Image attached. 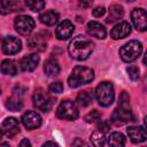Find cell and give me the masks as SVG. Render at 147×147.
Here are the masks:
<instances>
[{"mask_svg": "<svg viewBox=\"0 0 147 147\" xmlns=\"http://www.w3.org/2000/svg\"><path fill=\"white\" fill-rule=\"evenodd\" d=\"M131 20L137 30L139 31L147 30V14L144 8H134L131 11Z\"/></svg>", "mask_w": 147, "mask_h": 147, "instance_id": "ba28073f", "label": "cell"}, {"mask_svg": "<svg viewBox=\"0 0 147 147\" xmlns=\"http://www.w3.org/2000/svg\"><path fill=\"white\" fill-rule=\"evenodd\" d=\"M0 70L3 75H7V76H15L17 72H18V69H17V64L14 60H10V59H7V60H3L0 64Z\"/></svg>", "mask_w": 147, "mask_h": 147, "instance_id": "ac0fdd59", "label": "cell"}, {"mask_svg": "<svg viewBox=\"0 0 147 147\" xmlns=\"http://www.w3.org/2000/svg\"><path fill=\"white\" fill-rule=\"evenodd\" d=\"M39 18L41 23L51 26V25H54L59 21V14L55 10H46L42 14H40Z\"/></svg>", "mask_w": 147, "mask_h": 147, "instance_id": "ffe728a7", "label": "cell"}, {"mask_svg": "<svg viewBox=\"0 0 147 147\" xmlns=\"http://www.w3.org/2000/svg\"><path fill=\"white\" fill-rule=\"evenodd\" d=\"M130 121H133V115H132V111L130 108L118 107L117 109L114 110V113L111 115V122L115 123L116 125H122Z\"/></svg>", "mask_w": 147, "mask_h": 147, "instance_id": "30bf717a", "label": "cell"}, {"mask_svg": "<svg viewBox=\"0 0 147 147\" xmlns=\"http://www.w3.org/2000/svg\"><path fill=\"white\" fill-rule=\"evenodd\" d=\"M86 31L90 36L92 37H95L98 39H105L106 36H107V31H106V28L99 23V22H95V21H91L87 23L86 25Z\"/></svg>", "mask_w": 147, "mask_h": 147, "instance_id": "9a60e30c", "label": "cell"}, {"mask_svg": "<svg viewBox=\"0 0 147 147\" xmlns=\"http://www.w3.org/2000/svg\"><path fill=\"white\" fill-rule=\"evenodd\" d=\"M10 11V3L8 0H0V14L7 15Z\"/></svg>", "mask_w": 147, "mask_h": 147, "instance_id": "1f68e13d", "label": "cell"}, {"mask_svg": "<svg viewBox=\"0 0 147 147\" xmlns=\"http://www.w3.org/2000/svg\"><path fill=\"white\" fill-rule=\"evenodd\" d=\"M142 52V45L138 40H130L125 45H123L119 49L121 59L124 62H133L136 61Z\"/></svg>", "mask_w": 147, "mask_h": 147, "instance_id": "277c9868", "label": "cell"}, {"mask_svg": "<svg viewBox=\"0 0 147 147\" xmlns=\"http://www.w3.org/2000/svg\"><path fill=\"white\" fill-rule=\"evenodd\" d=\"M93 48L94 45L88 38L84 36H77L69 42L68 52L70 56L74 57L75 60L83 61L90 57V55L93 52Z\"/></svg>", "mask_w": 147, "mask_h": 147, "instance_id": "6da1fadb", "label": "cell"}, {"mask_svg": "<svg viewBox=\"0 0 147 147\" xmlns=\"http://www.w3.org/2000/svg\"><path fill=\"white\" fill-rule=\"evenodd\" d=\"M21 48H22V42L16 37L9 36V37H6L2 41V51L7 55H13L18 53Z\"/></svg>", "mask_w": 147, "mask_h": 147, "instance_id": "8fae6325", "label": "cell"}, {"mask_svg": "<svg viewBox=\"0 0 147 147\" xmlns=\"http://www.w3.org/2000/svg\"><path fill=\"white\" fill-rule=\"evenodd\" d=\"M44 70H45V74L49 77H53V76H56L60 74V64L56 60L54 59H49L45 62V65H44Z\"/></svg>", "mask_w": 147, "mask_h": 147, "instance_id": "44dd1931", "label": "cell"}, {"mask_svg": "<svg viewBox=\"0 0 147 147\" xmlns=\"http://www.w3.org/2000/svg\"><path fill=\"white\" fill-rule=\"evenodd\" d=\"M126 132H127V136L131 139V141L134 144L144 142L147 139L146 130L142 126H130L126 130Z\"/></svg>", "mask_w": 147, "mask_h": 147, "instance_id": "2e32d148", "label": "cell"}, {"mask_svg": "<svg viewBox=\"0 0 147 147\" xmlns=\"http://www.w3.org/2000/svg\"><path fill=\"white\" fill-rule=\"evenodd\" d=\"M25 3L33 11H40L45 7V1L44 0H25Z\"/></svg>", "mask_w": 147, "mask_h": 147, "instance_id": "4316f807", "label": "cell"}, {"mask_svg": "<svg viewBox=\"0 0 147 147\" xmlns=\"http://www.w3.org/2000/svg\"><path fill=\"white\" fill-rule=\"evenodd\" d=\"M15 30L22 36H29L34 29V21L31 16L21 15L15 18Z\"/></svg>", "mask_w": 147, "mask_h": 147, "instance_id": "52a82bcc", "label": "cell"}, {"mask_svg": "<svg viewBox=\"0 0 147 147\" xmlns=\"http://www.w3.org/2000/svg\"><path fill=\"white\" fill-rule=\"evenodd\" d=\"M1 137H2V129L0 127V139H1Z\"/></svg>", "mask_w": 147, "mask_h": 147, "instance_id": "74e56055", "label": "cell"}, {"mask_svg": "<svg viewBox=\"0 0 147 147\" xmlns=\"http://www.w3.org/2000/svg\"><path fill=\"white\" fill-rule=\"evenodd\" d=\"M131 33V25L129 22H119L117 23L110 31V37L115 40L117 39H123L125 37H127Z\"/></svg>", "mask_w": 147, "mask_h": 147, "instance_id": "4fadbf2b", "label": "cell"}, {"mask_svg": "<svg viewBox=\"0 0 147 147\" xmlns=\"http://www.w3.org/2000/svg\"><path fill=\"white\" fill-rule=\"evenodd\" d=\"M48 91H49L51 93L59 94V93H61V92L63 91V85H62V83H61L60 80L54 82V83H52V84L48 86Z\"/></svg>", "mask_w": 147, "mask_h": 147, "instance_id": "4dcf8cb0", "label": "cell"}, {"mask_svg": "<svg viewBox=\"0 0 147 147\" xmlns=\"http://www.w3.org/2000/svg\"><path fill=\"white\" fill-rule=\"evenodd\" d=\"M49 145H51V146H56L57 144H56V142H54V141H47V142H45L42 146H45V147H46V146H49Z\"/></svg>", "mask_w": 147, "mask_h": 147, "instance_id": "8d00e7d4", "label": "cell"}, {"mask_svg": "<svg viewBox=\"0 0 147 147\" xmlns=\"http://www.w3.org/2000/svg\"><path fill=\"white\" fill-rule=\"evenodd\" d=\"M39 61H40V57H39V55L36 54V53L30 54V55H26V56H24V57L22 59V61H21V68H22L23 71L31 72V71H33V70L37 68Z\"/></svg>", "mask_w": 147, "mask_h": 147, "instance_id": "e0dca14e", "label": "cell"}, {"mask_svg": "<svg viewBox=\"0 0 147 147\" xmlns=\"http://www.w3.org/2000/svg\"><path fill=\"white\" fill-rule=\"evenodd\" d=\"M6 108L10 111H18L23 108V101L18 96L13 95L6 100Z\"/></svg>", "mask_w": 147, "mask_h": 147, "instance_id": "cb8c5ba5", "label": "cell"}, {"mask_svg": "<svg viewBox=\"0 0 147 147\" xmlns=\"http://www.w3.org/2000/svg\"><path fill=\"white\" fill-rule=\"evenodd\" d=\"M98 129H99V130H101L102 132H107V131L110 129V126H109V122H107V121H105V122H101V123L99 124Z\"/></svg>", "mask_w": 147, "mask_h": 147, "instance_id": "836d02e7", "label": "cell"}, {"mask_svg": "<svg viewBox=\"0 0 147 147\" xmlns=\"http://www.w3.org/2000/svg\"><path fill=\"white\" fill-rule=\"evenodd\" d=\"M32 103L34 106V108L44 111V113H48L54 103V99L52 96H49L48 94H46L42 91H36L34 94L32 95Z\"/></svg>", "mask_w": 147, "mask_h": 147, "instance_id": "8992f818", "label": "cell"}, {"mask_svg": "<svg viewBox=\"0 0 147 147\" xmlns=\"http://www.w3.org/2000/svg\"><path fill=\"white\" fill-rule=\"evenodd\" d=\"M85 121L87 123H96V122H100L101 121V114L96 109H93L92 111H90L85 116Z\"/></svg>", "mask_w": 147, "mask_h": 147, "instance_id": "83f0119b", "label": "cell"}, {"mask_svg": "<svg viewBox=\"0 0 147 147\" xmlns=\"http://www.w3.org/2000/svg\"><path fill=\"white\" fill-rule=\"evenodd\" d=\"M106 141V137H105V132H102L101 130H96L91 134V142L94 146H102L105 145Z\"/></svg>", "mask_w": 147, "mask_h": 147, "instance_id": "484cf974", "label": "cell"}, {"mask_svg": "<svg viewBox=\"0 0 147 147\" xmlns=\"http://www.w3.org/2000/svg\"><path fill=\"white\" fill-rule=\"evenodd\" d=\"M94 79V71L91 68L77 65L74 68L70 77L68 78V84L70 87L76 88L80 85L88 84Z\"/></svg>", "mask_w": 147, "mask_h": 147, "instance_id": "7a4b0ae2", "label": "cell"}, {"mask_svg": "<svg viewBox=\"0 0 147 147\" xmlns=\"http://www.w3.org/2000/svg\"><path fill=\"white\" fill-rule=\"evenodd\" d=\"M74 30H75L74 24L70 21L64 20V21H62L56 26V29H55V36L60 40H67V39H69L72 36Z\"/></svg>", "mask_w": 147, "mask_h": 147, "instance_id": "7c38bea8", "label": "cell"}, {"mask_svg": "<svg viewBox=\"0 0 147 147\" xmlns=\"http://www.w3.org/2000/svg\"><path fill=\"white\" fill-rule=\"evenodd\" d=\"M30 48H33V49H37V51H44L46 48V44L42 39V37L39 34H34L33 37H31L28 41Z\"/></svg>", "mask_w": 147, "mask_h": 147, "instance_id": "d4e9b609", "label": "cell"}, {"mask_svg": "<svg viewBox=\"0 0 147 147\" xmlns=\"http://www.w3.org/2000/svg\"><path fill=\"white\" fill-rule=\"evenodd\" d=\"M105 144L108 146H114V147L123 146V145H125V137L119 132H113L108 136L107 141Z\"/></svg>", "mask_w": 147, "mask_h": 147, "instance_id": "7402d4cb", "label": "cell"}, {"mask_svg": "<svg viewBox=\"0 0 147 147\" xmlns=\"http://www.w3.org/2000/svg\"><path fill=\"white\" fill-rule=\"evenodd\" d=\"M105 13H106V9H105L103 6H101V7H96V8L93 9V11H92L93 16H95V17H100V16H102Z\"/></svg>", "mask_w": 147, "mask_h": 147, "instance_id": "d6a6232c", "label": "cell"}, {"mask_svg": "<svg viewBox=\"0 0 147 147\" xmlns=\"http://www.w3.org/2000/svg\"><path fill=\"white\" fill-rule=\"evenodd\" d=\"M0 94H1V91H0Z\"/></svg>", "mask_w": 147, "mask_h": 147, "instance_id": "ab89813d", "label": "cell"}, {"mask_svg": "<svg viewBox=\"0 0 147 147\" xmlns=\"http://www.w3.org/2000/svg\"><path fill=\"white\" fill-rule=\"evenodd\" d=\"M21 119L23 125L28 130H34L41 125V116L33 110H28L26 113H24Z\"/></svg>", "mask_w": 147, "mask_h": 147, "instance_id": "9c48e42d", "label": "cell"}, {"mask_svg": "<svg viewBox=\"0 0 147 147\" xmlns=\"http://www.w3.org/2000/svg\"><path fill=\"white\" fill-rule=\"evenodd\" d=\"M95 98L100 106L108 107L113 103L115 98L114 86L109 82H102L100 83L95 88Z\"/></svg>", "mask_w": 147, "mask_h": 147, "instance_id": "3957f363", "label": "cell"}, {"mask_svg": "<svg viewBox=\"0 0 147 147\" xmlns=\"http://www.w3.org/2000/svg\"><path fill=\"white\" fill-rule=\"evenodd\" d=\"M126 72H127L129 77H130L132 80H138L139 77H140L139 68L136 67V65H129V67L126 68Z\"/></svg>", "mask_w": 147, "mask_h": 147, "instance_id": "f1b7e54d", "label": "cell"}, {"mask_svg": "<svg viewBox=\"0 0 147 147\" xmlns=\"http://www.w3.org/2000/svg\"><path fill=\"white\" fill-rule=\"evenodd\" d=\"M2 132L6 137L13 138L20 132V123L15 117H7L2 123Z\"/></svg>", "mask_w": 147, "mask_h": 147, "instance_id": "5bb4252c", "label": "cell"}, {"mask_svg": "<svg viewBox=\"0 0 147 147\" xmlns=\"http://www.w3.org/2000/svg\"><path fill=\"white\" fill-rule=\"evenodd\" d=\"M79 111L71 100H62L56 108V117L60 119L75 121L78 118Z\"/></svg>", "mask_w": 147, "mask_h": 147, "instance_id": "5b68a950", "label": "cell"}, {"mask_svg": "<svg viewBox=\"0 0 147 147\" xmlns=\"http://www.w3.org/2000/svg\"><path fill=\"white\" fill-rule=\"evenodd\" d=\"M20 146H31V142H30L28 139H23V140L20 142Z\"/></svg>", "mask_w": 147, "mask_h": 147, "instance_id": "d590c367", "label": "cell"}, {"mask_svg": "<svg viewBox=\"0 0 147 147\" xmlns=\"http://www.w3.org/2000/svg\"><path fill=\"white\" fill-rule=\"evenodd\" d=\"M79 6L83 8H90L93 3V0H78Z\"/></svg>", "mask_w": 147, "mask_h": 147, "instance_id": "e575fe53", "label": "cell"}, {"mask_svg": "<svg viewBox=\"0 0 147 147\" xmlns=\"http://www.w3.org/2000/svg\"><path fill=\"white\" fill-rule=\"evenodd\" d=\"M127 1H134V0H127Z\"/></svg>", "mask_w": 147, "mask_h": 147, "instance_id": "f35d334b", "label": "cell"}, {"mask_svg": "<svg viewBox=\"0 0 147 147\" xmlns=\"http://www.w3.org/2000/svg\"><path fill=\"white\" fill-rule=\"evenodd\" d=\"M124 15V9L119 5H111L109 7V20L108 22L119 21Z\"/></svg>", "mask_w": 147, "mask_h": 147, "instance_id": "603a6c76", "label": "cell"}, {"mask_svg": "<svg viewBox=\"0 0 147 147\" xmlns=\"http://www.w3.org/2000/svg\"><path fill=\"white\" fill-rule=\"evenodd\" d=\"M93 93L91 90H84V91H80L78 94H77V98H76V102L80 106V107H87L92 103L93 101Z\"/></svg>", "mask_w": 147, "mask_h": 147, "instance_id": "d6986e66", "label": "cell"}, {"mask_svg": "<svg viewBox=\"0 0 147 147\" xmlns=\"http://www.w3.org/2000/svg\"><path fill=\"white\" fill-rule=\"evenodd\" d=\"M118 107L122 108H130V96L126 92H122L118 99Z\"/></svg>", "mask_w": 147, "mask_h": 147, "instance_id": "f546056e", "label": "cell"}]
</instances>
